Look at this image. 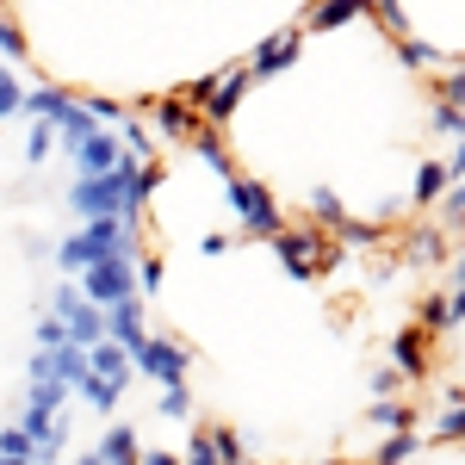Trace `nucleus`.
<instances>
[{"instance_id": "15", "label": "nucleus", "mask_w": 465, "mask_h": 465, "mask_svg": "<svg viewBox=\"0 0 465 465\" xmlns=\"http://www.w3.org/2000/svg\"><path fill=\"white\" fill-rule=\"evenodd\" d=\"M186 149H193V155H199V162H205V168H212L217 180H230V174H236V162H230V149H223V137H217L212 124H199Z\"/></svg>"}, {"instance_id": "1", "label": "nucleus", "mask_w": 465, "mask_h": 465, "mask_svg": "<svg viewBox=\"0 0 465 465\" xmlns=\"http://www.w3.org/2000/svg\"><path fill=\"white\" fill-rule=\"evenodd\" d=\"M106 254H137V230H124L118 217H94V223H81L69 242L56 249V267L63 273H81V267H94V261H106Z\"/></svg>"}, {"instance_id": "17", "label": "nucleus", "mask_w": 465, "mask_h": 465, "mask_svg": "<svg viewBox=\"0 0 465 465\" xmlns=\"http://www.w3.org/2000/svg\"><path fill=\"white\" fill-rule=\"evenodd\" d=\"M137 453H143V447H137V434H131V429H106V440L94 447V460H100V465H137Z\"/></svg>"}, {"instance_id": "16", "label": "nucleus", "mask_w": 465, "mask_h": 465, "mask_svg": "<svg viewBox=\"0 0 465 465\" xmlns=\"http://www.w3.org/2000/svg\"><path fill=\"white\" fill-rule=\"evenodd\" d=\"M366 422L385 429V434H410V429H416V410H410L403 397H379V403L366 410Z\"/></svg>"}, {"instance_id": "21", "label": "nucleus", "mask_w": 465, "mask_h": 465, "mask_svg": "<svg viewBox=\"0 0 465 465\" xmlns=\"http://www.w3.org/2000/svg\"><path fill=\"white\" fill-rule=\"evenodd\" d=\"M410 453H416V434H391V440H385V447L372 453V465H403Z\"/></svg>"}, {"instance_id": "24", "label": "nucleus", "mask_w": 465, "mask_h": 465, "mask_svg": "<svg viewBox=\"0 0 465 465\" xmlns=\"http://www.w3.org/2000/svg\"><path fill=\"white\" fill-rule=\"evenodd\" d=\"M186 410H193L186 385H162V416H168V422H186Z\"/></svg>"}, {"instance_id": "38", "label": "nucleus", "mask_w": 465, "mask_h": 465, "mask_svg": "<svg viewBox=\"0 0 465 465\" xmlns=\"http://www.w3.org/2000/svg\"><path fill=\"white\" fill-rule=\"evenodd\" d=\"M397 385H403V379H397L391 366H379V372H372V391H379V397H391V391H397Z\"/></svg>"}, {"instance_id": "25", "label": "nucleus", "mask_w": 465, "mask_h": 465, "mask_svg": "<svg viewBox=\"0 0 465 465\" xmlns=\"http://www.w3.org/2000/svg\"><path fill=\"white\" fill-rule=\"evenodd\" d=\"M403 63H410V69H434V63H440V50L422 44V37H403Z\"/></svg>"}, {"instance_id": "19", "label": "nucleus", "mask_w": 465, "mask_h": 465, "mask_svg": "<svg viewBox=\"0 0 465 465\" xmlns=\"http://www.w3.org/2000/svg\"><path fill=\"white\" fill-rule=\"evenodd\" d=\"M118 149H124L131 162H155V137H149L137 118H124V137H118Z\"/></svg>"}, {"instance_id": "20", "label": "nucleus", "mask_w": 465, "mask_h": 465, "mask_svg": "<svg viewBox=\"0 0 465 465\" xmlns=\"http://www.w3.org/2000/svg\"><path fill=\"white\" fill-rule=\"evenodd\" d=\"M180 465H217V447H212V429H193V440H186V453H174Z\"/></svg>"}, {"instance_id": "27", "label": "nucleus", "mask_w": 465, "mask_h": 465, "mask_svg": "<svg viewBox=\"0 0 465 465\" xmlns=\"http://www.w3.org/2000/svg\"><path fill=\"white\" fill-rule=\"evenodd\" d=\"M372 13L391 25V37H410V19H403V0H372Z\"/></svg>"}, {"instance_id": "3", "label": "nucleus", "mask_w": 465, "mask_h": 465, "mask_svg": "<svg viewBox=\"0 0 465 465\" xmlns=\"http://www.w3.org/2000/svg\"><path fill=\"white\" fill-rule=\"evenodd\" d=\"M137 261H124V254H106V261H94V267H81V298L87 304H124V298H137V273H131Z\"/></svg>"}, {"instance_id": "36", "label": "nucleus", "mask_w": 465, "mask_h": 465, "mask_svg": "<svg viewBox=\"0 0 465 465\" xmlns=\"http://www.w3.org/2000/svg\"><path fill=\"white\" fill-rule=\"evenodd\" d=\"M460 212H465V193H460V186H447V205H440V223H447V230H460Z\"/></svg>"}, {"instance_id": "40", "label": "nucleus", "mask_w": 465, "mask_h": 465, "mask_svg": "<svg viewBox=\"0 0 465 465\" xmlns=\"http://www.w3.org/2000/svg\"><path fill=\"white\" fill-rule=\"evenodd\" d=\"M0 465H32V460H0Z\"/></svg>"}, {"instance_id": "37", "label": "nucleus", "mask_w": 465, "mask_h": 465, "mask_svg": "<svg viewBox=\"0 0 465 465\" xmlns=\"http://www.w3.org/2000/svg\"><path fill=\"white\" fill-rule=\"evenodd\" d=\"M131 273H137V286H143V292L162 286V261H143V267H131Z\"/></svg>"}, {"instance_id": "14", "label": "nucleus", "mask_w": 465, "mask_h": 465, "mask_svg": "<svg viewBox=\"0 0 465 465\" xmlns=\"http://www.w3.org/2000/svg\"><path fill=\"white\" fill-rule=\"evenodd\" d=\"M155 124H162L174 143H193V131H199L205 118H199V106H186L180 94H168V100H155Z\"/></svg>"}, {"instance_id": "42", "label": "nucleus", "mask_w": 465, "mask_h": 465, "mask_svg": "<svg viewBox=\"0 0 465 465\" xmlns=\"http://www.w3.org/2000/svg\"><path fill=\"white\" fill-rule=\"evenodd\" d=\"M242 465H249V460H242Z\"/></svg>"}, {"instance_id": "10", "label": "nucleus", "mask_w": 465, "mask_h": 465, "mask_svg": "<svg viewBox=\"0 0 465 465\" xmlns=\"http://www.w3.org/2000/svg\"><path fill=\"white\" fill-rule=\"evenodd\" d=\"M87 379H106L112 391H124V385H131V354H124L118 341H94V348H87Z\"/></svg>"}, {"instance_id": "11", "label": "nucleus", "mask_w": 465, "mask_h": 465, "mask_svg": "<svg viewBox=\"0 0 465 465\" xmlns=\"http://www.w3.org/2000/svg\"><path fill=\"white\" fill-rule=\"evenodd\" d=\"M460 304H465V298H460V273H453V286H447V298L434 292L429 304H422V322H416V329H422L429 341H434V335H453V329H460Z\"/></svg>"}, {"instance_id": "32", "label": "nucleus", "mask_w": 465, "mask_h": 465, "mask_svg": "<svg viewBox=\"0 0 465 465\" xmlns=\"http://www.w3.org/2000/svg\"><path fill=\"white\" fill-rule=\"evenodd\" d=\"M0 56H13V63L25 56V37L13 32V19H6V13H0Z\"/></svg>"}, {"instance_id": "30", "label": "nucleus", "mask_w": 465, "mask_h": 465, "mask_svg": "<svg viewBox=\"0 0 465 465\" xmlns=\"http://www.w3.org/2000/svg\"><path fill=\"white\" fill-rule=\"evenodd\" d=\"M335 230H341L348 242H360V249H366V242H379V223H360V217H341Z\"/></svg>"}, {"instance_id": "5", "label": "nucleus", "mask_w": 465, "mask_h": 465, "mask_svg": "<svg viewBox=\"0 0 465 465\" xmlns=\"http://www.w3.org/2000/svg\"><path fill=\"white\" fill-rule=\"evenodd\" d=\"M56 317H63L69 348H94V341H106V311H100V304H87L74 286L56 292Z\"/></svg>"}, {"instance_id": "29", "label": "nucleus", "mask_w": 465, "mask_h": 465, "mask_svg": "<svg viewBox=\"0 0 465 465\" xmlns=\"http://www.w3.org/2000/svg\"><path fill=\"white\" fill-rule=\"evenodd\" d=\"M50 149H56V131H50V124H32V137H25V155H32V162H44Z\"/></svg>"}, {"instance_id": "34", "label": "nucleus", "mask_w": 465, "mask_h": 465, "mask_svg": "<svg viewBox=\"0 0 465 465\" xmlns=\"http://www.w3.org/2000/svg\"><path fill=\"white\" fill-rule=\"evenodd\" d=\"M69 335H63V317H44L37 322V348H63Z\"/></svg>"}, {"instance_id": "35", "label": "nucleus", "mask_w": 465, "mask_h": 465, "mask_svg": "<svg viewBox=\"0 0 465 465\" xmlns=\"http://www.w3.org/2000/svg\"><path fill=\"white\" fill-rule=\"evenodd\" d=\"M13 112H19V81L0 69V118H13Z\"/></svg>"}, {"instance_id": "12", "label": "nucleus", "mask_w": 465, "mask_h": 465, "mask_svg": "<svg viewBox=\"0 0 465 465\" xmlns=\"http://www.w3.org/2000/svg\"><path fill=\"white\" fill-rule=\"evenodd\" d=\"M143 335H149V329H143V304H137V298H124V304H106V341H118V348L131 354Z\"/></svg>"}, {"instance_id": "41", "label": "nucleus", "mask_w": 465, "mask_h": 465, "mask_svg": "<svg viewBox=\"0 0 465 465\" xmlns=\"http://www.w3.org/2000/svg\"><path fill=\"white\" fill-rule=\"evenodd\" d=\"M322 465H348V460H322Z\"/></svg>"}, {"instance_id": "39", "label": "nucleus", "mask_w": 465, "mask_h": 465, "mask_svg": "<svg viewBox=\"0 0 465 465\" xmlns=\"http://www.w3.org/2000/svg\"><path fill=\"white\" fill-rule=\"evenodd\" d=\"M74 465H100V460H94V453H81V460H74Z\"/></svg>"}, {"instance_id": "13", "label": "nucleus", "mask_w": 465, "mask_h": 465, "mask_svg": "<svg viewBox=\"0 0 465 465\" xmlns=\"http://www.w3.org/2000/svg\"><path fill=\"white\" fill-rule=\"evenodd\" d=\"M460 168H465L460 149H453L447 162H422V174H416V205H434L447 186H460Z\"/></svg>"}, {"instance_id": "7", "label": "nucleus", "mask_w": 465, "mask_h": 465, "mask_svg": "<svg viewBox=\"0 0 465 465\" xmlns=\"http://www.w3.org/2000/svg\"><path fill=\"white\" fill-rule=\"evenodd\" d=\"M298 44H304V32L298 25H286V32H273L261 50L249 56V81H267V74H286L292 63H298Z\"/></svg>"}, {"instance_id": "8", "label": "nucleus", "mask_w": 465, "mask_h": 465, "mask_svg": "<svg viewBox=\"0 0 465 465\" xmlns=\"http://www.w3.org/2000/svg\"><path fill=\"white\" fill-rule=\"evenodd\" d=\"M391 372L397 379H422V372H429V360H434V341L429 335H422V329H397L391 335Z\"/></svg>"}, {"instance_id": "33", "label": "nucleus", "mask_w": 465, "mask_h": 465, "mask_svg": "<svg viewBox=\"0 0 465 465\" xmlns=\"http://www.w3.org/2000/svg\"><path fill=\"white\" fill-rule=\"evenodd\" d=\"M460 397H453V403H447V416H440V429H434V440H447V447H453V440H460Z\"/></svg>"}, {"instance_id": "18", "label": "nucleus", "mask_w": 465, "mask_h": 465, "mask_svg": "<svg viewBox=\"0 0 465 465\" xmlns=\"http://www.w3.org/2000/svg\"><path fill=\"white\" fill-rule=\"evenodd\" d=\"M354 13H360V0H317V6L304 13V25H311V32H335V25H348Z\"/></svg>"}, {"instance_id": "31", "label": "nucleus", "mask_w": 465, "mask_h": 465, "mask_svg": "<svg viewBox=\"0 0 465 465\" xmlns=\"http://www.w3.org/2000/svg\"><path fill=\"white\" fill-rule=\"evenodd\" d=\"M447 242H440V230H416V261H440Z\"/></svg>"}, {"instance_id": "9", "label": "nucleus", "mask_w": 465, "mask_h": 465, "mask_svg": "<svg viewBox=\"0 0 465 465\" xmlns=\"http://www.w3.org/2000/svg\"><path fill=\"white\" fill-rule=\"evenodd\" d=\"M118 155H124V149H118L112 131H87V137L74 143V168H81V180H94V174H112Z\"/></svg>"}, {"instance_id": "6", "label": "nucleus", "mask_w": 465, "mask_h": 465, "mask_svg": "<svg viewBox=\"0 0 465 465\" xmlns=\"http://www.w3.org/2000/svg\"><path fill=\"white\" fill-rule=\"evenodd\" d=\"M131 366H143L155 385H186V366H193V360H186L180 341H155V335H143V341L131 348Z\"/></svg>"}, {"instance_id": "22", "label": "nucleus", "mask_w": 465, "mask_h": 465, "mask_svg": "<svg viewBox=\"0 0 465 465\" xmlns=\"http://www.w3.org/2000/svg\"><path fill=\"white\" fill-rule=\"evenodd\" d=\"M212 447H217V465H242V434L236 429H212Z\"/></svg>"}, {"instance_id": "26", "label": "nucleus", "mask_w": 465, "mask_h": 465, "mask_svg": "<svg viewBox=\"0 0 465 465\" xmlns=\"http://www.w3.org/2000/svg\"><path fill=\"white\" fill-rule=\"evenodd\" d=\"M0 460H32V434L25 429H0Z\"/></svg>"}, {"instance_id": "28", "label": "nucleus", "mask_w": 465, "mask_h": 465, "mask_svg": "<svg viewBox=\"0 0 465 465\" xmlns=\"http://www.w3.org/2000/svg\"><path fill=\"white\" fill-rule=\"evenodd\" d=\"M311 212H317V223H322V230H335V223L348 217L341 205H335V193H317V199H311Z\"/></svg>"}, {"instance_id": "2", "label": "nucleus", "mask_w": 465, "mask_h": 465, "mask_svg": "<svg viewBox=\"0 0 465 465\" xmlns=\"http://www.w3.org/2000/svg\"><path fill=\"white\" fill-rule=\"evenodd\" d=\"M223 186H230V212L242 217V230H254V236H273V230H286V212H280V199H273L261 180L230 174Z\"/></svg>"}, {"instance_id": "4", "label": "nucleus", "mask_w": 465, "mask_h": 465, "mask_svg": "<svg viewBox=\"0 0 465 465\" xmlns=\"http://www.w3.org/2000/svg\"><path fill=\"white\" fill-rule=\"evenodd\" d=\"M267 242L280 249V261H286V267L298 273V280H317L322 267H335V249L322 242L317 230H273Z\"/></svg>"}, {"instance_id": "23", "label": "nucleus", "mask_w": 465, "mask_h": 465, "mask_svg": "<svg viewBox=\"0 0 465 465\" xmlns=\"http://www.w3.org/2000/svg\"><path fill=\"white\" fill-rule=\"evenodd\" d=\"M74 391H81V397H87V403H94V410H100V416H106V410H112V403H118V391H112V385H106V379H81V385H74Z\"/></svg>"}]
</instances>
